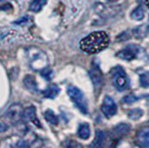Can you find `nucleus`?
<instances>
[{
  "instance_id": "1",
  "label": "nucleus",
  "mask_w": 149,
  "mask_h": 148,
  "mask_svg": "<svg viewBox=\"0 0 149 148\" xmlns=\"http://www.w3.org/2000/svg\"><path fill=\"white\" fill-rule=\"evenodd\" d=\"M109 45V37L105 31H95L81 39L80 48L87 54H97Z\"/></svg>"
},
{
  "instance_id": "24",
  "label": "nucleus",
  "mask_w": 149,
  "mask_h": 148,
  "mask_svg": "<svg viewBox=\"0 0 149 148\" xmlns=\"http://www.w3.org/2000/svg\"><path fill=\"white\" fill-rule=\"evenodd\" d=\"M136 100H137V97L134 96V95H128V96L124 97V99H123V101L126 103V104H131V103H134Z\"/></svg>"
},
{
  "instance_id": "25",
  "label": "nucleus",
  "mask_w": 149,
  "mask_h": 148,
  "mask_svg": "<svg viewBox=\"0 0 149 148\" xmlns=\"http://www.w3.org/2000/svg\"><path fill=\"white\" fill-rule=\"evenodd\" d=\"M8 130V125L2 121H0V133H5Z\"/></svg>"
},
{
  "instance_id": "6",
  "label": "nucleus",
  "mask_w": 149,
  "mask_h": 148,
  "mask_svg": "<svg viewBox=\"0 0 149 148\" xmlns=\"http://www.w3.org/2000/svg\"><path fill=\"white\" fill-rule=\"evenodd\" d=\"M25 115V110L22 109V107L20 104H13L9 107V109L7 110L6 116L7 118L11 121V123H18L20 121Z\"/></svg>"
},
{
  "instance_id": "14",
  "label": "nucleus",
  "mask_w": 149,
  "mask_h": 148,
  "mask_svg": "<svg viewBox=\"0 0 149 148\" xmlns=\"http://www.w3.org/2000/svg\"><path fill=\"white\" fill-rule=\"evenodd\" d=\"M60 91V88L57 86V85H50L48 86V88L42 91V95L46 98H55L57 95Z\"/></svg>"
},
{
  "instance_id": "10",
  "label": "nucleus",
  "mask_w": 149,
  "mask_h": 148,
  "mask_svg": "<svg viewBox=\"0 0 149 148\" xmlns=\"http://www.w3.org/2000/svg\"><path fill=\"white\" fill-rule=\"evenodd\" d=\"M137 52H138V48L136 46H128L123 50H120L117 54V57L124 60H132L134 58H136Z\"/></svg>"
},
{
  "instance_id": "26",
  "label": "nucleus",
  "mask_w": 149,
  "mask_h": 148,
  "mask_svg": "<svg viewBox=\"0 0 149 148\" xmlns=\"http://www.w3.org/2000/svg\"><path fill=\"white\" fill-rule=\"evenodd\" d=\"M107 1H109V2H116V1H118V0H107Z\"/></svg>"
},
{
  "instance_id": "20",
  "label": "nucleus",
  "mask_w": 149,
  "mask_h": 148,
  "mask_svg": "<svg viewBox=\"0 0 149 148\" xmlns=\"http://www.w3.org/2000/svg\"><path fill=\"white\" fill-rule=\"evenodd\" d=\"M130 16L134 20H141L145 17V11H143V9L141 7H137L135 10H132Z\"/></svg>"
},
{
  "instance_id": "7",
  "label": "nucleus",
  "mask_w": 149,
  "mask_h": 148,
  "mask_svg": "<svg viewBox=\"0 0 149 148\" xmlns=\"http://www.w3.org/2000/svg\"><path fill=\"white\" fill-rule=\"evenodd\" d=\"M101 111L107 118H111L112 116L116 115L117 112V105L115 103V100L109 97V96H105V98L102 100L101 104Z\"/></svg>"
},
{
  "instance_id": "3",
  "label": "nucleus",
  "mask_w": 149,
  "mask_h": 148,
  "mask_svg": "<svg viewBox=\"0 0 149 148\" xmlns=\"http://www.w3.org/2000/svg\"><path fill=\"white\" fill-rule=\"evenodd\" d=\"M25 32L16 28L3 27L0 28V46H10L26 39Z\"/></svg>"
},
{
  "instance_id": "22",
  "label": "nucleus",
  "mask_w": 149,
  "mask_h": 148,
  "mask_svg": "<svg viewBox=\"0 0 149 148\" xmlns=\"http://www.w3.org/2000/svg\"><path fill=\"white\" fill-rule=\"evenodd\" d=\"M139 82L143 87H149V73H143L139 76Z\"/></svg>"
},
{
  "instance_id": "17",
  "label": "nucleus",
  "mask_w": 149,
  "mask_h": 148,
  "mask_svg": "<svg viewBox=\"0 0 149 148\" xmlns=\"http://www.w3.org/2000/svg\"><path fill=\"white\" fill-rule=\"evenodd\" d=\"M106 135L102 130H97L96 131V139L93 140V142L91 144V146H95V147H101L104 145V142H105Z\"/></svg>"
},
{
  "instance_id": "16",
  "label": "nucleus",
  "mask_w": 149,
  "mask_h": 148,
  "mask_svg": "<svg viewBox=\"0 0 149 148\" xmlns=\"http://www.w3.org/2000/svg\"><path fill=\"white\" fill-rule=\"evenodd\" d=\"M129 130H130V126L129 125H127V124H119V125H117L113 128V134L120 137V136L126 135Z\"/></svg>"
},
{
  "instance_id": "21",
  "label": "nucleus",
  "mask_w": 149,
  "mask_h": 148,
  "mask_svg": "<svg viewBox=\"0 0 149 148\" xmlns=\"http://www.w3.org/2000/svg\"><path fill=\"white\" fill-rule=\"evenodd\" d=\"M143 111L139 108H135V109H131V110L128 111V117L130 119H134V120H137L143 116Z\"/></svg>"
},
{
  "instance_id": "19",
  "label": "nucleus",
  "mask_w": 149,
  "mask_h": 148,
  "mask_svg": "<svg viewBox=\"0 0 149 148\" xmlns=\"http://www.w3.org/2000/svg\"><path fill=\"white\" fill-rule=\"evenodd\" d=\"M148 32V26L143 25V26H139L134 29L132 34L136 38H143Z\"/></svg>"
},
{
  "instance_id": "8",
  "label": "nucleus",
  "mask_w": 149,
  "mask_h": 148,
  "mask_svg": "<svg viewBox=\"0 0 149 148\" xmlns=\"http://www.w3.org/2000/svg\"><path fill=\"white\" fill-rule=\"evenodd\" d=\"M89 74H90V78H91V81L93 84V87L96 89H100L102 86V74L100 71L99 66L96 64H93Z\"/></svg>"
},
{
  "instance_id": "13",
  "label": "nucleus",
  "mask_w": 149,
  "mask_h": 148,
  "mask_svg": "<svg viewBox=\"0 0 149 148\" xmlns=\"http://www.w3.org/2000/svg\"><path fill=\"white\" fill-rule=\"evenodd\" d=\"M77 135L81 139H88L90 137V127L86 123H82L79 125L78 130H77Z\"/></svg>"
},
{
  "instance_id": "15",
  "label": "nucleus",
  "mask_w": 149,
  "mask_h": 148,
  "mask_svg": "<svg viewBox=\"0 0 149 148\" xmlns=\"http://www.w3.org/2000/svg\"><path fill=\"white\" fill-rule=\"evenodd\" d=\"M47 3V0H32L29 5V9L32 13H39Z\"/></svg>"
},
{
  "instance_id": "11",
  "label": "nucleus",
  "mask_w": 149,
  "mask_h": 148,
  "mask_svg": "<svg viewBox=\"0 0 149 148\" xmlns=\"http://www.w3.org/2000/svg\"><path fill=\"white\" fill-rule=\"evenodd\" d=\"M24 118H25L27 121H30L33 125H36L37 127H41V124L39 123L37 118V112H36V108L33 106H30V107H27L25 109V115H24Z\"/></svg>"
},
{
  "instance_id": "27",
  "label": "nucleus",
  "mask_w": 149,
  "mask_h": 148,
  "mask_svg": "<svg viewBox=\"0 0 149 148\" xmlns=\"http://www.w3.org/2000/svg\"><path fill=\"white\" fill-rule=\"evenodd\" d=\"M146 3H147V6H148V8H149V0H146Z\"/></svg>"
},
{
  "instance_id": "12",
  "label": "nucleus",
  "mask_w": 149,
  "mask_h": 148,
  "mask_svg": "<svg viewBox=\"0 0 149 148\" xmlns=\"http://www.w3.org/2000/svg\"><path fill=\"white\" fill-rule=\"evenodd\" d=\"M24 85L25 87L31 91V93H38V85H37V80L35 79L33 76H29L27 75L25 78H24Z\"/></svg>"
},
{
  "instance_id": "23",
  "label": "nucleus",
  "mask_w": 149,
  "mask_h": 148,
  "mask_svg": "<svg viewBox=\"0 0 149 148\" xmlns=\"http://www.w3.org/2000/svg\"><path fill=\"white\" fill-rule=\"evenodd\" d=\"M40 75L44 77L46 80H50V78H51V77H50V76H51V70L47 67L46 69H44V70L40 71Z\"/></svg>"
},
{
  "instance_id": "18",
  "label": "nucleus",
  "mask_w": 149,
  "mask_h": 148,
  "mask_svg": "<svg viewBox=\"0 0 149 148\" xmlns=\"http://www.w3.org/2000/svg\"><path fill=\"white\" fill-rule=\"evenodd\" d=\"M44 116L46 118V120L49 121L50 124H52V125H58V123H59V119L57 117V115L51 109H47L45 111Z\"/></svg>"
},
{
  "instance_id": "5",
  "label": "nucleus",
  "mask_w": 149,
  "mask_h": 148,
  "mask_svg": "<svg viewBox=\"0 0 149 148\" xmlns=\"http://www.w3.org/2000/svg\"><path fill=\"white\" fill-rule=\"evenodd\" d=\"M111 79L113 86L119 91H124L129 87L128 77L125 73V70L121 67H115L111 70Z\"/></svg>"
},
{
  "instance_id": "4",
  "label": "nucleus",
  "mask_w": 149,
  "mask_h": 148,
  "mask_svg": "<svg viewBox=\"0 0 149 148\" xmlns=\"http://www.w3.org/2000/svg\"><path fill=\"white\" fill-rule=\"evenodd\" d=\"M67 94H68L69 98L72 100L76 107L82 112V114H88V105L87 100L84 93L81 91L78 87L74 86H68L67 88Z\"/></svg>"
},
{
  "instance_id": "9",
  "label": "nucleus",
  "mask_w": 149,
  "mask_h": 148,
  "mask_svg": "<svg viewBox=\"0 0 149 148\" xmlns=\"http://www.w3.org/2000/svg\"><path fill=\"white\" fill-rule=\"evenodd\" d=\"M136 142L140 147L149 148V127L138 130L136 134Z\"/></svg>"
},
{
  "instance_id": "2",
  "label": "nucleus",
  "mask_w": 149,
  "mask_h": 148,
  "mask_svg": "<svg viewBox=\"0 0 149 148\" xmlns=\"http://www.w3.org/2000/svg\"><path fill=\"white\" fill-rule=\"evenodd\" d=\"M27 61L32 70L41 71L48 67V56L46 55L44 50L38 47H29L26 51Z\"/></svg>"
}]
</instances>
